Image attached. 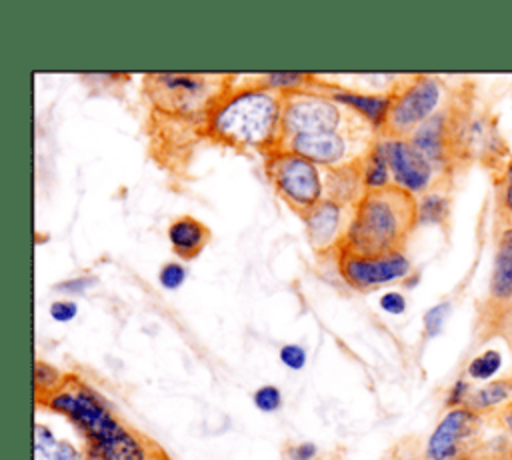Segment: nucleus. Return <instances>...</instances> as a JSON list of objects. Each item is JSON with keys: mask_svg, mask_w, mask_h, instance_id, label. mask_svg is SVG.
<instances>
[{"mask_svg": "<svg viewBox=\"0 0 512 460\" xmlns=\"http://www.w3.org/2000/svg\"><path fill=\"white\" fill-rule=\"evenodd\" d=\"M332 98L340 104L352 106L356 112H360L370 124L374 126H384L392 98L390 96H368V94H356V92H344V90H334Z\"/></svg>", "mask_w": 512, "mask_h": 460, "instance_id": "17", "label": "nucleus"}, {"mask_svg": "<svg viewBox=\"0 0 512 460\" xmlns=\"http://www.w3.org/2000/svg\"><path fill=\"white\" fill-rule=\"evenodd\" d=\"M380 308L392 316H398V314H404L406 310V298L396 292V290H390L386 294L380 296Z\"/></svg>", "mask_w": 512, "mask_h": 460, "instance_id": "30", "label": "nucleus"}, {"mask_svg": "<svg viewBox=\"0 0 512 460\" xmlns=\"http://www.w3.org/2000/svg\"><path fill=\"white\" fill-rule=\"evenodd\" d=\"M252 402L254 406L264 412V414H272L278 412L282 406V392L278 386L274 384H262L260 388H256V392L252 394Z\"/></svg>", "mask_w": 512, "mask_h": 460, "instance_id": "25", "label": "nucleus"}, {"mask_svg": "<svg viewBox=\"0 0 512 460\" xmlns=\"http://www.w3.org/2000/svg\"><path fill=\"white\" fill-rule=\"evenodd\" d=\"M34 460H80L78 450L66 442V440H58L54 436V432L36 422L34 424Z\"/></svg>", "mask_w": 512, "mask_h": 460, "instance_id": "18", "label": "nucleus"}, {"mask_svg": "<svg viewBox=\"0 0 512 460\" xmlns=\"http://www.w3.org/2000/svg\"><path fill=\"white\" fill-rule=\"evenodd\" d=\"M384 150L394 184L410 194H420L432 184L434 166L408 138L384 140Z\"/></svg>", "mask_w": 512, "mask_h": 460, "instance_id": "10", "label": "nucleus"}, {"mask_svg": "<svg viewBox=\"0 0 512 460\" xmlns=\"http://www.w3.org/2000/svg\"><path fill=\"white\" fill-rule=\"evenodd\" d=\"M502 368V354L498 350H484L478 356H474L468 366H466V374L472 380L478 382H490V378H494Z\"/></svg>", "mask_w": 512, "mask_h": 460, "instance_id": "21", "label": "nucleus"}, {"mask_svg": "<svg viewBox=\"0 0 512 460\" xmlns=\"http://www.w3.org/2000/svg\"><path fill=\"white\" fill-rule=\"evenodd\" d=\"M210 230L192 216H182L174 220L168 228V240L174 252L182 258H194L206 246Z\"/></svg>", "mask_w": 512, "mask_h": 460, "instance_id": "16", "label": "nucleus"}, {"mask_svg": "<svg viewBox=\"0 0 512 460\" xmlns=\"http://www.w3.org/2000/svg\"><path fill=\"white\" fill-rule=\"evenodd\" d=\"M448 316H450V302H438L432 308H428L422 316L426 338H436L444 330Z\"/></svg>", "mask_w": 512, "mask_h": 460, "instance_id": "24", "label": "nucleus"}, {"mask_svg": "<svg viewBox=\"0 0 512 460\" xmlns=\"http://www.w3.org/2000/svg\"><path fill=\"white\" fill-rule=\"evenodd\" d=\"M388 158H386V150H384V142H376L370 152L366 154V162H364V172H362V180L370 190H382L388 184Z\"/></svg>", "mask_w": 512, "mask_h": 460, "instance_id": "19", "label": "nucleus"}, {"mask_svg": "<svg viewBox=\"0 0 512 460\" xmlns=\"http://www.w3.org/2000/svg\"><path fill=\"white\" fill-rule=\"evenodd\" d=\"M76 314H78V306L72 300H56L50 306V316L56 322H70L72 318H76Z\"/></svg>", "mask_w": 512, "mask_h": 460, "instance_id": "31", "label": "nucleus"}, {"mask_svg": "<svg viewBox=\"0 0 512 460\" xmlns=\"http://www.w3.org/2000/svg\"><path fill=\"white\" fill-rule=\"evenodd\" d=\"M310 76L304 74V72H272L266 76L268 80V86L272 88H280V90H288L290 94L304 88L308 82Z\"/></svg>", "mask_w": 512, "mask_h": 460, "instance_id": "26", "label": "nucleus"}, {"mask_svg": "<svg viewBox=\"0 0 512 460\" xmlns=\"http://www.w3.org/2000/svg\"><path fill=\"white\" fill-rule=\"evenodd\" d=\"M342 112L336 100L292 92L282 102V132L290 136L338 132Z\"/></svg>", "mask_w": 512, "mask_h": 460, "instance_id": "7", "label": "nucleus"}, {"mask_svg": "<svg viewBox=\"0 0 512 460\" xmlns=\"http://www.w3.org/2000/svg\"><path fill=\"white\" fill-rule=\"evenodd\" d=\"M428 460H512V436L500 416H484L466 406L450 408L426 444Z\"/></svg>", "mask_w": 512, "mask_h": 460, "instance_id": "3", "label": "nucleus"}, {"mask_svg": "<svg viewBox=\"0 0 512 460\" xmlns=\"http://www.w3.org/2000/svg\"><path fill=\"white\" fill-rule=\"evenodd\" d=\"M416 212L418 224H442L450 212V202L440 192H428L418 200Z\"/></svg>", "mask_w": 512, "mask_h": 460, "instance_id": "20", "label": "nucleus"}, {"mask_svg": "<svg viewBox=\"0 0 512 460\" xmlns=\"http://www.w3.org/2000/svg\"><path fill=\"white\" fill-rule=\"evenodd\" d=\"M440 100L442 86L436 78H416L406 88H402L396 98H392V106L384 124L386 130L394 134V138L412 134L420 124H424L430 116L436 114Z\"/></svg>", "mask_w": 512, "mask_h": 460, "instance_id": "6", "label": "nucleus"}, {"mask_svg": "<svg viewBox=\"0 0 512 460\" xmlns=\"http://www.w3.org/2000/svg\"><path fill=\"white\" fill-rule=\"evenodd\" d=\"M288 152L298 154L312 164L332 166L346 158L348 144L338 132H326V134H302V136H290Z\"/></svg>", "mask_w": 512, "mask_h": 460, "instance_id": "11", "label": "nucleus"}, {"mask_svg": "<svg viewBox=\"0 0 512 460\" xmlns=\"http://www.w3.org/2000/svg\"><path fill=\"white\" fill-rule=\"evenodd\" d=\"M44 404L66 416L84 436V460H148L144 442L126 428L108 402L76 376L64 378Z\"/></svg>", "mask_w": 512, "mask_h": 460, "instance_id": "1", "label": "nucleus"}, {"mask_svg": "<svg viewBox=\"0 0 512 460\" xmlns=\"http://www.w3.org/2000/svg\"><path fill=\"white\" fill-rule=\"evenodd\" d=\"M212 82L206 76L198 74H150L148 76V92L158 108L166 112L192 114L206 104L212 96Z\"/></svg>", "mask_w": 512, "mask_h": 460, "instance_id": "8", "label": "nucleus"}, {"mask_svg": "<svg viewBox=\"0 0 512 460\" xmlns=\"http://www.w3.org/2000/svg\"><path fill=\"white\" fill-rule=\"evenodd\" d=\"M416 200L398 186L370 190L356 206L344 248L362 256L400 252L410 230L418 224Z\"/></svg>", "mask_w": 512, "mask_h": 460, "instance_id": "2", "label": "nucleus"}, {"mask_svg": "<svg viewBox=\"0 0 512 460\" xmlns=\"http://www.w3.org/2000/svg\"><path fill=\"white\" fill-rule=\"evenodd\" d=\"M498 192V212L506 228H512V158L502 164L500 176L496 182Z\"/></svg>", "mask_w": 512, "mask_h": 460, "instance_id": "22", "label": "nucleus"}, {"mask_svg": "<svg viewBox=\"0 0 512 460\" xmlns=\"http://www.w3.org/2000/svg\"><path fill=\"white\" fill-rule=\"evenodd\" d=\"M410 268V260L402 252L362 256L342 250L340 254V274L350 286L358 290H368L390 284L394 280H402L410 276Z\"/></svg>", "mask_w": 512, "mask_h": 460, "instance_id": "9", "label": "nucleus"}, {"mask_svg": "<svg viewBox=\"0 0 512 460\" xmlns=\"http://www.w3.org/2000/svg\"><path fill=\"white\" fill-rule=\"evenodd\" d=\"M512 404V376L490 380L484 386L472 388L466 408L484 414V416H500Z\"/></svg>", "mask_w": 512, "mask_h": 460, "instance_id": "15", "label": "nucleus"}, {"mask_svg": "<svg viewBox=\"0 0 512 460\" xmlns=\"http://www.w3.org/2000/svg\"><path fill=\"white\" fill-rule=\"evenodd\" d=\"M470 392H472V388H470L468 380L460 378V380H456V382L452 384V388H450V392H448V398H446V404H448L450 408L466 406V400H468Z\"/></svg>", "mask_w": 512, "mask_h": 460, "instance_id": "29", "label": "nucleus"}, {"mask_svg": "<svg viewBox=\"0 0 512 460\" xmlns=\"http://www.w3.org/2000/svg\"><path fill=\"white\" fill-rule=\"evenodd\" d=\"M266 168L278 194L296 210L308 212L320 202L322 180L310 160L292 152H274Z\"/></svg>", "mask_w": 512, "mask_h": 460, "instance_id": "5", "label": "nucleus"}, {"mask_svg": "<svg viewBox=\"0 0 512 460\" xmlns=\"http://www.w3.org/2000/svg\"><path fill=\"white\" fill-rule=\"evenodd\" d=\"M500 422H502V426H504V430L512 436V404L500 414Z\"/></svg>", "mask_w": 512, "mask_h": 460, "instance_id": "34", "label": "nucleus"}, {"mask_svg": "<svg viewBox=\"0 0 512 460\" xmlns=\"http://www.w3.org/2000/svg\"><path fill=\"white\" fill-rule=\"evenodd\" d=\"M282 128V102L266 88H244L222 100L210 116V132L238 148H266Z\"/></svg>", "mask_w": 512, "mask_h": 460, "instance_id": "4", "label": "nucleus"}, {"mask_svg": "<svg viewBox=\"0 0 512 460\" xmlns=\"http://www.w3.org/2000/svg\"><path fill=\"white\" fill-rule=\"evenodd\" d=\"M64 382V376L52 368L50 364L42 362V360H36V366H34V384H36V398L42 396V392L52 394L54 390L60 388V384Z\"/></svg>", "mask_w": 512, "mask_h": 460, "instance_id": "23", "label": "nucleus"}, {"mask_svg": "<svg viewBox=\"0 0 512 460\" xmlns=\"http://www.w3.org/2000/svg\"><path fill=\"white\" fill-rule=\"evenodd\" d=\"M96 284V278L92 276H76V278H70V280H64L60 284H56L54 288L58 292H66V294H78V292H84L88 290L90 286Z\"/></svg>", "mask_w": 512, "mask_h": 460, "instance_id": "32", "label": "nucleus"}, {"mask_svg": "<svg viewBox=\"0 0 512 460\" xmlns=\"http://www.w3.org/2000/svg\"><path fill=\"white\" fill-rule=\"evenodd\" d=\"M490 298L498 304L512 302V228H504L498 236V248L490 276Z\"/></svg>", "mask_w": 512, "mask_h": 460, "instance_id": "14", "label": "nucleus"}, {"mask_svg": "<svg viewBox=\"0 0 512 460\" xmlns=\"http://www.w3.org/2000/svg\"><path fill=\"white\" fill-rule=\"evenodd\" d=\"M434 168L448 164L450 150V122L446 112H436L424 124H420L408 138Z\"/></svg>", "mask_w": 512, "mask_h": 460, "instance_id": "12", "label": "nucleus"}, {"mask_svg": "<svg viewBox=\"0 0 512 460\" xmlns=\"http://www.w3.org/2000/svg\"><path fill=\"white\" fill-rule=\"evenodd\" d=\"M306 236L308 242L316 250H326L330 248L340 230V206L332 200H322L318 202L312 210L306 212Z\"/></svg>", "mask_w": 512, "mask_h": 460, "instance_id": "13", "label": "nucleus"}, {"mask_svg": "<svg viewBox=\"0 0 512 460\" xmlns=\"http://www.w3.org/2000/svg\"><path fill=\"white\" fill-rule=\"evenodd\" d=\"M186 280V268L180 262H166L158 272V282L166 290H178Z\"/></svg>", "mask_w": 512, "mask_h": 460, "instance_id": "27", "label": "nucleus"}, {"mask_svg": "<svg viewBox=\"0 0 512 460\" xmlns=\"http://www.w3.org/2000/svg\"><path fill=\"white\" fill-rule=\"evenodd\" d=\"M278 358L288 370H302L306 366V350L300 344H284Z\"/></svg>", "mask_w": 512, "mask_h": 460, "instance_id": "28", "label": "nucleus"}, {"mask_svg": "<svg viewBox=\"0 0 512 460\" xmlns=\"http://www.w3.org/2000/svg\"><path fill=\"white\" fill-rule=\"evenodd\" d=\"M288 460H314L318 456V448L314 442H298L286 450Z\"/></svg>", "mask_w": 512, "mask_h": 460, "instance_id": "33", "label": "nucleus"}]
</instances>
